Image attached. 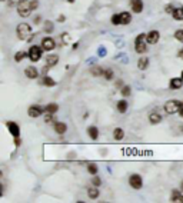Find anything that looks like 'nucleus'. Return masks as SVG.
Here are the masks:
<instances>
[{"label":"nucleus","instance_id":"nucleus-1","mask_svg":"<svg viewBox=\"0 0 183 203\" xmlns=\"http://www.w3.org/2000/svg\"><path fill=\"white\" fill-rule=\"evenodd\" d=\"M16 33H17V37H19L20 40H30L32 27L27 25V23H20V25H17Z\"/></svg>","mask_w":183,"mask_h":203},{"label":"nucleus","instance_id":"nucleus-2","mask_svg":"<svg viewBox=\"0 0 183 203\" xmlns=\"http://www.w3.org/2000/svg\"><path fill=\"white\" fill-rule=\"evenodd\" d=\"M32 13V1L30 0H22L17 4V15L20 17H29Z\"/></svg>","mask_w":183,"mask_h":203},{"label":"nucleus","instance_id":"nucleus-3","mask_svg":"<svg viewBox=\"0 0 183 203\" xmlns=\"http://www.w3.org/2000/svg\"><path fill=\"white\" fill-rule=\"evenodd\" d=\"M135 50L136 53H140L143 55L147 52V41H146V34L144 33H140L135 40Z\"/></svg>","mask_w":183,"mask_h":203},{"label":"nucleus","instance_id":"nucleus-4","mask_svg":"<svg viewBox=\"0 0 183 203\" xmlns=\"http://www.w3.org/2000/svg\"><path fill=\"white\" fill-rule=\"evenodd\" d=\"M180 105H182V102H179V100H169V102L165 103V112H166L167 114L179 113Z\"/></svg>","mask_w":183,"mask_h":203},{"label":"nucleus","instance_id":"nucleus-5","mask_svg":"<svg viewBox=\"0 0 183 203\" xmlns=\"http://www.w3.org/2000/svg\"><path fill=\"white\" fill-rule=\"evenodd\" d=\"M42 52H43V47L42 46H32L30 49H29V53H27V56H29V59L32 60V62H39L40 57H42Z\"/></svg>","mask_w":183,"mask_h":203},{"label":"nucleus","instance_id":"nucleus-6","mask_svg":"<svg viewBox=\"0 0 183 203\" xmlns=\"http://www.w3.org/2000/svg\"><path fill=\"white\" fill-rule=\"evenodd\" d=\"M129 185L133 187V189H136V190H139V189H142V186H143V180H142V178H140V175H130V178H129Z\"/></svg>","mask_w":183,"mask_h":203},{"label":"nucleus","instance_id":"nucleus-7","mask_svg":"<svg viewBox=\"0 0 183 203\" xmlns=\"http://www.w3.org/2000/svg\"><path fill=\"white\" fill-rule=\"evenodd\" d=\"M43 112H44V107L34 105V106H30V107H29V110H27V114H29L30 117H33V119H36V117H39V116L43 113Z\"/></svg>","mask_w":183,"mask_h":203},{"label":"nucleus","instance_id":"nucleus-8","mask_svg":"<svg viewBox=\"0 0 183 203\" xmlns=\"http://www.w3.org/2000/svg\"><path fill=\"white\" fill-rule=\"evenodd\" d=\"M160 39V33L157 30H150V32L146 34V41L149 44H156Z\"/></svg>","mask_w":183,"mask_h":203},{"label":"nucleus","instance_id":"nucleus-9","mask_svg":"<svg viewBox=\"0 0 183 203\" xmlns=\"http://www.w3.org/2000/svg\"><path fill=\"white\" fill-rule=\"evenodd\" d=\"M43 50H46V52H50V50H53L56 47V41L52 39V37H44L43 40H42V44H40Z\"/></svg>","mask_w":183,"mask_h":203},{"label":"nucleus","instance_id":"nucleus-10","mask_svg":"<svg viewBox=\"0 0 183 203\" xmlns=\"http://www.w3.org/2000/svg\"><path fill=\"white\" fill-rule=\"evenodd\" d=\"M6 126H7L9 132L12 133L13 138H19V136H20V127H19V124H17L16 122H7Z\"/></svg>","mask_w":183,"mask_h":203},{"label":"nucleus","instance_id":"nucleus-11","mask_svg":"<svg viewBox=\"0 0 183 203\" xmlns=\"http://www.w3.org/2000/svg\"><path fill=\"white\" fill-rule=\"evenodd\" d=\"M130 4H132L133 13H136V15L142 13V10H143V1L142 0H130Z\"/></svg>","mask_w":183,"mask_h":203},{"label":"nucleus","instance_id":"nucleus-12","mask_svg":"<svg viewBox=\"0 0 183 203\" xmlns=\"http://www.w3.org/2000/svg\"><path fill=\"white\" fill-rule=\"evenodd\" d=\"M24 74H26V77H29V79H37V77H39V70H37L36 67H33V66H29V67H26Z\"/></svg>","mask_w":183,"mask_h":203},{"label":"nucleus","instance_id":"nucleus-13","mask_svg":"<svg viewBox=\"0 0 183 203\" xmlns=\"http://www.w3.org/2000/svg\"><path fill=\"white\" fill-rule=\"evenodd\" d=\"M182 86H183V79L182 77H173V79L170 80V84H169V87L173 89V90L180 89Z\"/></svg>","mask_w":183,"mask_h":203},{"label":"nucleus","instance_id":"nucleus-14","mask_svg":"<svg viewBox=\"0 0 183 203\" xmlns=\"http://www.w3.org/2000/svg\"><path fill=\"white\" fill-rule=\"evenodd\" d=\"M170 202L175 203H183V193L179 190H173L172 195H170Z\"/></svg>","mask_w":183,"mask_h":203},{"label":"nucleus","instance_id":"nucleus-15","mask_svg":"<svg viewBox=\"0 0 183 203\" xmlns=\"http://www.w3.org/2000/svg\"><path fill=\"white\" fill-rule=\"evenodd\" d=\"M55 132L57 135H64L67 132V126L63 122H56L55 123Z\"/></svg>","mask_w":183,"mask_h":203},{"label":"nucleus","instance_id":"nucleus-16","mask_svg":"<svg viewBox=\"0 0 183 203\" xmlns=\"http://www.w3.org/2000/svg\"><path fill=\"white\" fill-rule=\"evenodd\" d=\"M132 22V15L129 12H122L120 13V25H129Z\"/></svg>","mask_w":183,"mask_h":203},{"label":"nucleus","instance_id":"nucleus-17","mask_svg":"<svg viewBox=\"0 0 183 203\" xmlns=\"http://www.w3.org/2000/svg\"><path fill=\"white\" fill-rule=\"evenodd\" d=\"M149 122L152 123V124H157V123L162 122V114L157 113V112H152L150 114H149Z\"/></svg>","mask_w":183,"mask_h":203},{"label":"nucleus","instance_id":"nucleus-18","mask_svg":"<svg viewBox=\"0 0 183 203\" xmlns=\"http://www.w3.org/2000/svg\"><path fill=\"white\" fill-rule=\"evenodd\" d=\"M128 107H129V103L125 99H122V100L117 102V112H119V113H126V112H128Z\"/></svg>","mask_w":183,"mask_h":203},{"label":"nucleus","instance_id":"nucleus-19","mask_svg":"<svg viewBox=\"0 0 183 203\" xmlns=\"http://www.w3.org/2000/svg\"><path fill=\"white\" fill-rule=\"evenodd\" d=\"M137 67H139L140 70H146V69L149 67V57H140V59L137 60Z\"/></svg>","mask_w":183,"mask_h":203},{"label":"nucleus","instance_id":"nucleus-20","mask_svg":"<svg viewBox=\"0 0 183 203\" xmlns=\"http://www.w3.org/2000/svg\"><path fill=\"white\" fill-rule=\"evenodd\" d=\"M87 135L92 138V140H96L99 138V129L96 126H89L87 127Z\"/></svg>","mask_w":183,"mask_h":203},{"label":"nucleus","instance_id":"nucleus-21","mask_svg":"<svg viewBox=\"0 0 183 203\" xmlns=\"http://www.w3.org/2000/svg\"><path fill=\"white\" fill-rule=\"evenodd\" d=\"M59 63V56H56V55H50V56H47V59H46V65L49 66V67H53V66H56Z\"/></svg>","mask_w":183,"mask_h":203},{"label":"nucleus","instance_id":"nucleus-22","mask_svg":"<svg viewBox=\"0 0 183 203\" xmlns=\"http://www.w3.org/2000/svg\"><path fill=\"white\" fill-rule=\"evenodd\" d=\"M42 84H43V86H47V87H53L56 84V81L53 80L52 77H49L47 74H44L43 79H42Z\"/></svg>","mask_w":183,"mask_h":203},{"label":"nucleus","instance_id":"nucleus-23","mask_svg":"<svg viewBox=\"0 0 183 203\" xmlns=\"http://www.w3.org/2000/svg\"><path fill=\"white\" fill-rule=\"evenodd\" d=\"M87 196L90 199H97L99 197V190H97V186H92L87 189Z\"/></svg>","mask_w":183,"mask_h":203},{"label":"nucleus","instance_id":"nucleus-24","mask_svg":"<svg viewBox=\"0 0 183 203\" xmlns=\"http://www.w3.org/2000/svg\"><path fill=\"white\" fill-rule=\"evenodd\" d=\"M113 138H114V140H122L125 138V130L122 127H116L114 132H113Z\"/></svg>","mask_w":183,"mask_h":203},{"label":"nucleus","instance_id":"nucleus-25","mask_svg":"<svg viewBox=\"0 0 183 203\" xmlns=\"http://www.w3.org/2000/svg\"><path fill=\"white\" fill-rule=\"evenodd\" d=\"M57 110H59L57 103H49L47 106H44V112H47V113H56Z\"/></svg>","mask_w":183,"mask_h":203},{"label":"nucleus","instance_id":"nucleus-26","mask_svg":"<svg viewBox=\"0 0 183 203\" xmlns=\"http://www.w3.org/2000/svg\"><path fill=\"white\" fill-rule=\"evenodd\" d=\"M173 19L175 20H183V9L179 7V9H175V12H173Z\"/></svg>","mask_w":183,"mask_h":203},{"label":"nucleus","instance_id":"nucleus-27","mask_svg":"<svg viewBox=\"0 0 183 203\" xmlns=\"http://www.w3.org/2000/svg\"><path fill=\"white\" fill-rule=\"evenodd\" d=\"M92 74L93 76H104V70L102 67H93L92 69Z\"/></svg>","mask_w":183,"mask_h":203},{"label":"nucleus","instance_id":"nucleus-28","mask_svg":"<svg viewBox=\"0 0 183 203\" xmlns=\"http://www.w3.org/2000/svg\"><path fill=\"white\" fill-rule=\"evenodd\" d=\"M87 172L90 175H97V166L95 163H89L87 164Z\"/></svg>","mask_w":183,"mask_h":203},{"label":"nucleus","instance_id":"nucleus-29","mask_svg":"<svg viewBox=\"0 0 183 203\" xmlns=\"http://www.w3.org/2000/svg\"><path fill=\"white\" fill-rule=\"evenodd\" d=\"M53 29H55V27H53V23H52L50 20H46V23H44V32L52 33L53 32Z\"/></svg>","mask_w":183,"mask_h":203},{"label":"nucleus","instance_id":"nucleus-30","mask_svg":"<svg viewBox=\"0 0 183 203\" xmlns=\"http://www.w3.org/2000/svg\"><path fill=\"white\" fill-rule=\"evenodd\" d=\"M24 57H26V53H24L23 50H20V52H17L16 55H15V60L19 63V62H22V60H23Z\"/></svg>","mask_w":183,"mask_h":203},{"label":"nucleus","instance_id":"nucleus-31","mask_svg":"<svg viewBox=\"0 0 183 203\" xmlns=\"http://www.w3.org/2000/svg\"><path fill=\"white\" fill-rule=\"evenodd\" d=\"M130 93H132V89H130V86H123V87H122V96L128 97V96H130Z\"/></svg>","mask_w":183,"mask_h":203},{"label":"nucleus","instance_id":"nucleus-32","mask_svg":"<svg viewBox=\"0 0 183 203\" xmlns=\"http://www.w3.org/2000/svg\"><path fill=\"white\" fill-rule=\"evenodd\" d=\"M110 22H112V25H114V26L120 25V13L119 15H113L112 19H110Z\"/></svg>","mask_w":183,"mask_h":203},{"label":"nucleus","instance_id":"nucleus-33","mask_svg":"<svg viewBox=\"0 0 183 203\" xmlns=\"http://www.w3.org/2000/svg\"><path fill=\"white\" fill-rule=\"evenodd\" d=\"M175 39L177 41L183 43V30H176L175 32Z\"/></svg>","mask_w":183,"mask_h":203},{"label":"nucleus","instance_id":"nucleus-34","mask_svg":"<svg viewBox=\"0 0 183 203\" xmlns=\"http://www.w3.org/2000/svg\"><path fill=\"white\" fill-rule=\"evenodd\" d=\"M104 79H106V80H112V79H113V70H112V69L104 70Z\"/></svg>","mask_w":183,"mask_h":203},{"label":"nucleus","instance_id":"nucleus-35","mask_svg":"<svg viewBox=\"0 0 183 203\" xmlns=\"http://www.w3.org/2000/svg\"><path fill=\"white\" fill-rule=\"evenodd\" d=\"M92 185H93V186H97V187L100 186V185H102V180H100V178L95 175V178L92 179Z\"/></svg>","mask_w":183,"mask_h":203},{"label":"nucleus","instance_id":"nucleus-36","mask_svg":"<svg viewBox=\"0 0 183 203\" xmlns=\"http://www.w3.org/2000/svg\"><path fill=\"white\" fill-rule=\"evenodd\" d=\"M44 122L46 123L53 122V113H47V112H46V114H44Z\"/></svg>","mask_w":183,"mask_h":203},{"label":"nucleus","instance_id":"nucleus-37","mask_svg":"<svg viewBox=\"0 0 183 203\" xmlns=\"http://www.w3.org/2000/svg\"><path fill=\"white\" fill-rule=\"evenodd\" d=\"M165 12H166L167 15H173V12H175V7H173L172 4H167L166 7H165Z\"/></svg>","mask_w":183,"mask_h":203},{"label":"nucleus","instance_id":"nucleus-38","mask_svg":"<svg viewBox=\"0 0 183 203\" xmlns=\"http://www.w3.org/2000/svg\"><path fill=\"white\" fill-rule=\"evenodd\" d=\"M39 6V0H32V10H36Z\"/></svg>","mask_w":183,"mask_h":203},{"label":"nucleus","instance_id":"nucleus-39","mask_svg":"<svg viewBox=\"0 0 183 203\" xmlns=\"http://www.w3.org/2000/svg\"><path fill=\"white\" fill-rule=\"evenodd\" d=\"M20 1H22V0H9V6H16Z\"/></svg>","mask_w":183,"mask_h":203},{"label":"nucleus","instance_id":"nucleus-40","mask_svg":"<svg viewBox=\"0 0 183 203\" xmlns=\"http://www.w3.org/2000/svg\"><path fill=\"white\" fill-rule=\"evenodd\" d=\"M15 145H16V146H20V145H22V139H20V138H15Z\"/></svg>","mask_w":183,"mask_h":203},{"label":"nucleus","instance_id":"nucleus-41","mask_svg":"<svg viewBox=\"0 0 183 203\" xmlns=\"http://www.w3.org/2000/svg\"><path fill=\"white\" fill-rule=\"evenodd\" d=\"M62 37H63V43H67V41H69V39H67V37H69V34H67V33H63V34H62Z\"/></svg>","mask_w":183,"mask_h":203},{"label":"nucleus","instance_id":"nucleus-42","mask_svg":"<svg viewBox=\"0 0 183 203\" xmlns=\"http://www.w3.org/2000/svg\"><path fill=\"white\" fill-rule=\"evenodd\" d=\"M177 57H179V59H183V49H180L177 52Z\"/></svg>","mask_w":183,"mask_h":203},{"label":"nucleus","instance_id":"nucleus-43","mask_svg":"<svg viewBox=\"0 0 183 203\" xmlns=\"http://www.w3.org/2000/svg\"><path fill=\"white\" fill-rule=\"evenodd\" d=\"M179 114H180V117H183V102L180 105V109H179Z\"/></svg>","mask_w":183,"mask_h":203},{"label":"nucleus","instance_id":"nucleus-44","mask_svg":"<svg viewBox=\"0 0 183 203\" xmlns=\"http://www.w3.org/2000/svg\"><path fill=\"white\" fill-rule=\"evenodd\" d=\"M99 53H100L102 56H104V55H106V50H104L103 47H100V52H99Z\"/></svg>","mask_w":183,"mask_h":203},{"label":"nucleus","instance_id":"nucleus-45","mask_svg":"<svg viewBox=\"0 0 183 203\" xmlns=\"http://www.w3.org/2000/svg\"><path fill=\"white\" fill-rule=\"evenodd\" d=\"M39 22H40V17L37 16V17H36V19H34V23H36V25H37V23H39Z\"/></svg>","mask_w":183,"mask_h":203},{"label":"nucleus","instance_id":"nucleus-46","mask_svg":"<svg viewBox=\"0 0 183 203\" xmlns=\"http://www.w3.org/2000/svg\"><path fill=\"white\" fill-rule=\"evenodd\" d=\"M59 22H64V16H60V17H59Z\"/></svg>","mask_w":183,"mask_h":203},{"label":"nucleus","instance_id":"nucleus-47","mask_svg":"<svg viewBox=\"0 0 183 203\" xmlns=\"http://www.w3.org/2000/svg\"><path fill=\"white\" fill-rule=\"evenodd\" d=\"M180 132H182V133H183V124H182V126H180Z\"/></svg>","mask_w":183,"mask_h":203},{"label":"nucleus","instance_id":"nucleus-48","mask_svg":"<svg viewBox=\"0 0 183 203\" xmlns=\"http://www.w3.org/2000/svg\"><path fill=\"white\" fill-rule=\"evenodd\" d=\"M67 1H69V3H73V1H74V0H67Z\"/></svg>","mask_w":183,"mask_h":203},{"label":"nucleus","instance_id":"nucleus-49","mask_svg":"<svg viewBox=\"0 0 183 203\" xmlns=\"http://www.w3.org/2000/svg\"><path fill=\"white\" fill-rule=\"evenodd\" d=\"M180 187H182V189H183V180H182V183H180Z\"/></svg>","mask_w":183,"mask_h":203},{"label":"nucleus","instance_id":"nucleus-50","mask_svg":"<svg viewBox=\"0 0 183 203\" xmlns=\"http://www.w3.org/2000/svg\"><path fill=\"white\" fill-rule=\"evenodd\" d=\"M0 1H6V0H0Z\"/></svg>","mask_w":183,"mask_h":203},{"label":"nucleus","instance_id":"nucleus-51","mask_svg":"<svg viewBox=\"0 0 183 203\" xmlns=\"http://www.w3.org/2000/svg\"><path fill=\"white\" fill-rule=\"evenodd\" d=\"M182 79H183V72H182Z\"/></svg>","mask_w":183,"mask_h":203},{"label":"nucleus","instance_id":"nucleus-52","mask_svg":"<svg viewBox=\"0 0 183 203\" xmlns=\"http://www.w3.org/2000/svg\"><path fill=\"white\" fill-rule=\"evenodd\" d=\"M182 9H183V7H182Z\"/></svg>","mask_w":183,"mask_h":203}]
</instances>
